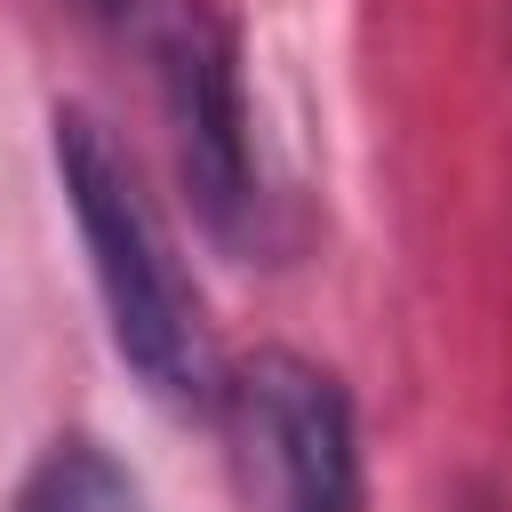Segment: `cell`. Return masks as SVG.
<instances>
[{
  "mask_svg": "<svg viewBox=\"0 0 512 512\" xmlns=\"http://www.w3.org/2000/svg\"><path fill=\"white\" fill-rule=\"evenodd\" d=\"M48 128H56L48 136L56 184H64V208L80 224V248H88V272H96V296H104V320H112V352L136 368V384L152 400H176V408L216 400L224 376H216L208 312H200V288L176 264V240H168L152 192L136 184V160L80 104H56Z\"/></svg>",
  "mask_w": 512,
  "mask_h": 512,
  "instance_id": "obj_1",
  "label": "cell"
},
{
  "mask_svg": "<svg viewBox=\"0 0 512 512\" xmlns=\"http://www.w3.org/2000/svg\"><path fill=\"white\" fill-rule=\"evenodd\" d=\"M240 432L272 480V512H368L344 384L304 352H256L232 384Z\"/></svg>",
  "mask_w": 512,
  "mask_h": 512,
  "instance_id": "obj_2",
  "label": "cell"
},
{
  "mask_svg": "<svg viewBox=\"0 0 512 512\" xmlns=\"http://www.w3.org/2000/svg\"><path fill=\"white\" fill-rule=\"evenodd\" d=\"M160 104L176 136L184 192L216 240H240L256 208V160H248V104H240V64L232 32L208 8H176L160 32Z\"/></svg>",
  "mask_w": 512,
  "mask_h": 512,
  "instance_id": "obj_3",
  "label": "cell"
},
{
  "mask_svg": "<svg viewBox=\"0 0 512 512\" xmlns=\"http://www.w3.org/2000/svg\"><path fill=\"white\" fill-rule=\"evenodd\" d=\"M8 512H144V488L104 440L72 432V440L32 456V472L8 496Z\"/></svg>",
  "mask_w": 512,
  "mask_h": 512,
  "instance_id": "obj_4",
  "label": "cell"
}]
</instances>
